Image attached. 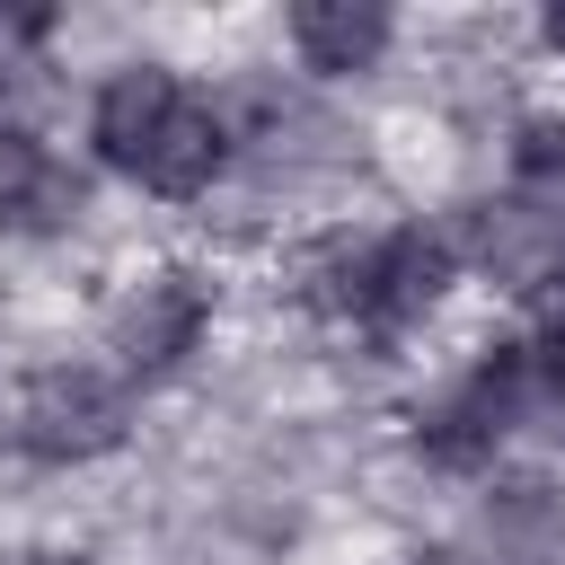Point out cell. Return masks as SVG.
I'll list each match as a JSON object with an SVG mask.
<instances>
[{"mask_svg":"<svg viewBox=\"0 0 565 565\" xmlns=\"http://www.w3.org/2000/svg\"><path fill=\"white\" fill-rule=\"evenodd\" d=\"M79 203H88V185H79L71 159H53V150L26 141V132L0 141V230H18V238H53V230L79 221Z\"/></svg>","mask_w":565,"mask_h":565,"instance_id":"5","label":"cell"},{"mask_svg":"<svg viewBox=\"0 0 565 565\" xmlns=\"http://www.w3.org/2000/svg\"><path fill=\"white\" fill-rule=\"evenodd\" d=\"M291 44L309 71H362L388 44V9L380 0H300L291 9Z\"/></svg>","mask_w":565,"mask_h":565,"instance_id":"7","label":"cell"},{"mask_svg":"<svg viewBox=\"0 0 565 565\" xmlns=\"http://www.w3.org/2000/svg\"><path fill=\"white\" fill-rule=\"evenodd\" d=\"M468 247L503 274V282H547L556 265V212H530V203H477L468 212Z\"/></svg>","mask_w":565,"mask_h":565,"instance_id":"8","label":"cell"},{"mask_svg":"<svg viewBox=\"0 0 565 565\" xmlns=\"http://www.w3.org/2000/svg\"><path fill=\"white\" fill-rule=\"evenodd\" d=\"M441 282H450V247H441L433 230H388V238L353 265V300H362L371 318H388V327L424 318V309L441 300Z\"/></svg>","mask_w":565,"mask_h":565,"instance_id":"4","label":"cell"},{"mask_svg":"<svg viewBox=\"0 0 565 565\" xmlns=\"http://www.w3.org/2000/svg\"><path fill=\"white\" fill-rule=\"evenodd\" d=\"M194 335H203V282L194 274H159L115 309V353L132 371H168L177 353H194Z\"/></svg>","mask_w":565,"mask_h":565,"instance_id":"6","label":"cell"},{"mask_svg":"<svg viewBox=\"0 0 565 565\" xmlns=\"http://www.w3.org/2000/svg\"><path fill=\"white\" fill-rule=\"evenodd\" d=\"M486 539L503 556H556L565 547V494L547 477H503L486 494Z\"/></svg>","mask_w":565,"mask_h":565,"instance_id":"9","label":"cell"},{"mask_svg":"<svg viewBox=\"0 0 565 565\" xmlns=\"http://www.w3.org/2000/svg\"><path fill=\"white\" fill-rule=\"evenodd\" d=\"M97 150H106L124 177L159 185V194H203L212 168H221V115L194 106L168 71L132 62V71H115L106 97H97Z\"/></svg>","mask_w":565,"mask_h":565,"instance_id":"1","label":"cell"},{"mask_svg":"<svg viewBox=\"0 0 565 565\" xmlns=\"http://www.w3.org/2000/svg\"><path fill=\"white\" fill-rule=\"evenodd\" d=\"M521 380H530V362L512 353V344H494L433 415H424V450L441 459V468H486L494 459V441L512 433V415H521Z\"/></svg>","mask_w":565,"mask_h":565,"instance_id":"3","label":"cell"},{"mask_svg":"<svg viewBox=\"0 0 565 565\" xmlns=\"http://www.w3.org/2000/svg\"><path fill=\"white\" fill-rule=\"evenodd\" d=\"M547 44H556V53H565V0H556V9H547Z\"/></svg>","mask_w":565,"mask_h":565,"instance_id":"12","label":"cell"},{"mask_svg":"<svg viewBox=\"0 0 565 565\" xmlns=\"http://www.w3.org/2000/svg\"><path fill=\"white\" fill-rule=\"evenodd\" d=\"M18 424H26V450L35 459H97V450L124 441V388L106 371H88V362H62V371H44L26 388V415Z\"/></svg>","mask_w":565,"mask_h":565,"instance_id":"2","label":"cell"},{"mask_svg":"<svg viewBox=\"0 0 565 565\" xmlns=\"http://www.w3.org/2000/svg\"><path fill=\"white\" fill-rule=\"evenodd\" d=\"M512 159H521V185H530V194H547V203L565 212V124H521Z\"/></svg>","mask_w":565,"mask_h":565,"instance_id":"10","label":"cell"},{"mask_svg":"<svg viewBox=\"0 0 565 565\" xmlns=\"http://www.w3.org/2000/svg\"><path fill=\"white\" fill-rule=\"evenodd\" d=\"M539 380H547L556 406H565V282L539 300Z\"/></svg>","mask_w":565,"mask_h":565,"instance_id":"11","label":"cell"}]
</instances>
